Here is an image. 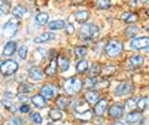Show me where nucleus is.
Instances as JSON below:
<instances>
[{
	"label": "nucleus",
	"mask_w": 149,
	"mask_h": 125,
	"mask_svg": "<svg viewBox=\"0 0 149 125\" xmlns=\"http://www.w3.org/2000/svg\"><path fill=\"white\" fill-rule=\"evenodd\" d=\"M98 27L93 24H85L80 30V39L85 41H90L98 36Z\"/></svg>",
	"instance_id": "nucleus-1"
},
{
	"label": "nucleus",
	"mask_w": 149,
	"mask_h": 125,
	"mask_svg": "<svg viewBox=\"0 0 149 125\" xmlns=\"http://www.w3.org/2000/svg\"><path fill=\"white\" fill-rule=\"evenodd\" d=\"M122 51H123V44L118 40H112L106 46V52L112 58L119 56L122 53Z\"/></svg>",
	"instance_id": "nucleus-2"
},
{
	"label": "nucleus",
	"mask_w": 149,
	"mask_h": 125,
	"mask_svg": "<svg viewBox=\"0 0 149 125\" xmlns=\"http://www.w3.org/2000/svg\"><path fill=\"white\" fill-rule=\"evenodd\" d=\"M83 83L78 78H70L65 82V90L67 94H77L82 89Z\"/></svg>",
	"instance_id": "nucleus-3"
},
{
	"label": "nucleus",
	"mask_w": 149,
	"mask_h": 125,
	"mask_svg": "<svg viewBox=\"0 0 149 125\" xmlns=\"http://www.w3.org/2000/svg\"><path fill=\"white\" fill-rule=\"evenodd\" d=\"M19 69V63L13 59H6L0 64V73L3 76H11Z\"/></svg>",
	"instance_id": "nucleus-4"
},
{
	"label": "nucleus",
	"mask_w": 149,
	"mask_h": 125,
	"mask_svg": "<svg viewBox=\"0 0 149 125\" xmlns=\"http://www.w3.org/2000/svg\"><path fill=\"white\" fill-rule=\"evenodd\" d=\"M19 25H20V22H19V20L15 19V17H13V19L6 21L3 26L4 35H5L6 37H13V36L15 35V32L17 31V29H19Z\"/></svg>",
	"instance_id": "nucleus-5"
},
{
	"label": "nucleus",
	"mask_w": 149,
	"mask_h": 125,
	"mask_svg": "<svg viewBox=\"0 0 149 125\" xmlns=\"http://www.w3.org/2000/svg\"><path fill=\"white\" fill-rule=\"evenodd\" d=\"M40 94L42 95L45 99H51L57 95V87L55 84H46L44 87H41Z\"/></svg>",
	"instance_id": "nucleus-6"
},
{
	"label": "nucleus",
	"mask_w": 149,
	"mask_h": 125,
	"mask_svg": "<svg viewBox=\"0 0 149 125\" xmlns=\"http://www.w3.org/2000/svg\"><path fill=\"white\" fill-rule=\"evenodd\" d=\"M149 39L148 37H137L130 41V48L132 50H143L148 48Z\"/></svg>",
	"instance_id": "nucleus-7"
},
{
	"label": "nucleus",
	"mask_w": 149,
	"mask_h": 125,
	"mask_svg": "<svg viewBox=\"0 0 149 125\" xmlns=\"http://www.w3.org/2000/svg\"><path fill=\"white\" fill-rule=\"evenodd\" d=\"M106 110H107V100L106 99H100L95 104V114L98 115V117H102V115H104Z\"/></svg>",
	"instance_id": "nucleus-8"
},
{
	"label": "nucleus",
	"mask_w": 149,
	"mask_h": 125,
	"mask_svg": "<svg viewBox=\"0 0 149 125\" xmlns=\"http://www.w3.org/2000/svg\"><path fill=\"white\" fill-rule=\"evenodd\" d=\"M29 77H30V79L31 81H34V82H39V81H41L42 78L45 77V73L41 71L40 68H36V67H34V68H31L30 69V72H29Z\"/></svg>",
	"instance_id": "nucleus-9"
},
{
	"label": "nucleus",
	"mask_w": 149,
	"mask_h": 125,
	"mask_svg": "<svg viewBox=\"0 0 149 125\" xmlns=\"http://www.w3.org/2000/svg\"><path fill=\"white\" fill-rule=\"evenodd\" d=\"M16 42L15 41H9V42L5 45V47H4V51H3V55L5 57H10L13 56L14 53H15L16 51Z\"/></svg>",
	"instance_id": "nucleus-10"
},
{
	"label": "nucleus",
	"mask_w": 149,
	"mask_h": 125,
	"mask_svg": "<svg viewBox=\"0 0 149 125\" xmlns=\"http://www.w3.org/2000/svg\"><path fill=\"white\" fill-rule=\"evenodd\" d=\"M108 113L112 118H116V119H119L120 117L123 115V106H120L119 104H113L109 108Z\"/></svg>",
	"instance_id": "nucleus-11"
},
{
	"label": "nucleus",
	"mask_w": 149,
	"mask_h": 125,
	"mask_svg": "<svg viewBox=\"0 0 149 125\" xmlns=\"http://www.w3.org/2000/svg\"><path fill=\"white\" fill-rule=\"evenodd\" d=\"M55 34L52 32H45V34H41L40 36H37L36 39H34V42L36 44H42V42H47V41H51L55 39Z\"/></svg>",
	"instance_id": "nucleus-12"
},
{
	"label": "nucleus",
	"mask_w": 149,
	"mask_h": 125,
	"mask_svg": "<svg viewBox=\"0 0 149 125\" xmlns=\"http://www.w3.org/2000/svg\"><path fill=\"white\" fill-rule=\"evenodd\" d=\"M120 19H122L123 21L128 22V24H133V22L138 21V15L134 12H129V11H125L123 12L122 15H120Z\"/></svg>",
	"instance_id": "nucleus-13"
},
{
	"label": "nucleus",
	"mask_w": 149,
	"mask_h": 125,
	"mask_svg": "<svg viewBox=\"0 0 149 125\" xmlns=\"http://www.w3.org/2000/svg\"><path fill=\"white\" fill-rule=\"evenodd\" d=\"M130 89H132V87H130V84H128V83H120V84L116 88V94H117L118 97L120 95H124V94H128Z\"/></svg>",
	"instance_id": "nucleus-14"
},
{
	"label": "nucleus",
	"mask_w": 149,
	"mask_h": 125,
	"mask_svg": "<svg viewBox=\"0 0 149 125\" xmlns=\"http://www.w3.org/2000/svg\"><path fill=\"white\" fill-rule=\"evenodd\" d=\"M31 102H32V104H34L35 106H37V108H45V106L47 105V103H46V99L41 94L34 95L31 98Z\"/></svg>",
	"instance_id": "nucleus-15"
},
{
	"label": "nucleus",
	"mask_w": 149,
	"mask_h": 125,
	"mask_svg": "<svg viewBox=\"0 0 149 125\" xmlns=\"http://www.w3.org/2000/svg\"><path fill=\"white\" fill-rule=\"evenodd\" d=\"M86 100L90 104H96L100 100V93L97 90H91L86 94Z\"/></svg>",
	"instance_id": "nucleus-16"
},
{
	"label": "nucleus",
	"mask_w": 149,
	"mask_h": 125,
	"mask_svg": "<svg viewBox=\"0 0 149 125\" xmlns=\"http://www.w3.org/2000/svg\"><path fill=\"white\" fill-rule=\"evenodd\" d=\"M144 63V57L143 56H133L129 58V67L130 68H137L142 66Z\"/></svg>",
	"instance_id": "nucleus-17"
},
{
	"label": "nucleus",
	"mask_w": 149,
	"mask_h": 125,
	"mask_svg": "<svg viewBox=\"0 0 149 125\" xmlns=\"http://www.w3.org/2000/svg\"><path fill=\"white\" fill-rule=\"evenodd\" d=\"M56 68H57V61H56V58H55V59H51L50 64H49V66L46 67V69H45V75L49 76V77L55 76Z\"/></svg>",
	"instance_id": "nucleus-18"
},
{
	"label": "nucleus",
	"mask_w": 149,
	"mask_h": 125,
	"mask_svg": "<svg viewBox=\"0 0 149 125\" xmlns=\"http://www.w3.org/2000/svg\"><path fill=\"white\" fill-rule=\"evenodd\" d=\"M90 17V12L85 11V10H81V11H77L74 14V19H76L77 22H81V24H85V22L88 20Z\"/></svg>",
	"instance_id": "nucleus-19"
},
{
	"label": "nucleus",
	"mask_w": 149,
	"mask_h": 125,
	"mask_svg": "<svg viewBox=\"0 0 149 125\" xmlns=\"http://www.w3.org/2000/svg\"><path fill=\"white\" fill-rule=\"evenodd\" d=\"M13 14H14V16H16V17H24L26 14H27V9L25 6L17 5V6L14 8Z\"/></svg>",
	"instance_id": "nucleus-20"
},
{
	"label": "nucleus",
	"mask_w": 149,
	"mask_h": 125,
	"mask_svg": "<svg viewBox=\"0 0 149 125\" xmlns=\"http://www.w3.org/2000/svg\"><path fill=\"white\" fill-rule=\"evenodd\" d=\"M66 26V22L63 20H55V21H51L49 24L50 30H61Z\"/></svg>",
	"instance_id": "nucleus-21"
},
{
	"label": "nucleus",
	"mask_w": 149,
	"mask_h": 125,
	"mask_svg": "<svg viewBox=\"0 0 149 125\" xmlns=\"http://www.w3.org/2000/svg\"><path fill=\"white\" fill-rule=\"evenodd\" d=\"M57 66H60V69H61L62 72H66L68 67H70V61L66 58V57H63V56H60L58 57V62H57Z\"/></svg>",
	"instance_id": "nucleus-22"
},
{
	"label": "nucleus",
	"mask_w": 149,
	"mask_h": 125,
	"mask_svg": "<svg viewBox=\"0 0 149 125\" xmlns=\"http://www.w3.org/2000/svg\"><path fill=\"white\" fill-rule=\"evenodd\" d=\"M56 105L58 109H66L68 105V98H66L65 95H61L56 99Z\"/></svg>",
	"instance_id": "nucleus-23"
},
{
	"label": "nucleus",
	"mask_w": 149,
	"mask_h": 125,
	"mask_svg": "<svg viewBox=\"0 0 149 125\" xmlns=\"http://www.w3.org/2000/svg\"><path fill=\"white\" fill-rule=\"evenodd\" d=\"M102 71V67L100 66L98 63H93L91 68H90V77H97L100 76V73Z\"/></svg>",
	"instance_id": "nucleus-24"
},
{
	"label": "nucleus",
	"mask_w": 149,
	"mask_h": 125,
	"mask_svg": "<svg viewBox=\"0 0 149 125\" xmlns=\"http://www.w3.org/2000/svg\"><path fill=\"white\" fill-rule=\"evenodd\" d=\"M87 69H88V62L86 59H82V61H80L77 63V66H76L77 73H85Z\"/></svg>",
	"instance_id": "nucleus-25"
},
{
	"label": "nucleus",
	"mask_w": 149,
	"mask_h": 125,
	"mask_svg": "<svg viewBox=\"0 0 149 125\" xmlns=\"http://www.w3.org/2000/svg\"><path fill=\"white\" fill-rule=\"evenodd\" d=\"M47 21H49V14H46V12H40L36 16V22L39 25H45V24H47Z\"/></svg>",
	"instance_id": "nucleus-26"
},
{
	"label": "nucleus",
	"mask_w": 149,
	"mask_h": 125,
	"mask_svg": "<svg viewBox=\"0 0 149 125\" xmlns=\"http://www.w3.org/2000/svg\"><path fill=\"white\" fill-rule=\"evenodd\" d=\"M139 119H141V113H138V112H132L127 115V122L130 124L137 123Z\"/></svg>",
	"instance_id": "nucleus-27"
},
{
	"label": "nucleus",
	"mask_w": 149,
	"mask_h": 125,
	"mask_svg": "<svg viewBox=\"0 0 149 125\" xmlns=\"http://www.w3.org/2000/svg\"><path fill=\"white\" fill-rule=\"evenodd\" d=\"M49 114H50V118L52 120H55V122L62 119V113L60 112V109H51Z\"/></svg>",
	"instance_id": "nucleus-28"
},
{
	"label": "nucleus",
	"mask_w": 149,
	"mask_h": 125,
	"mask_svg": "<svg viewBox=\"0 0 149 125\" xmlns=\"http://www.w3.org/2000/svg\"><path fill=\"white\" fill-rule=\"evenodd\" d=\"M147 104H148V98H141L136 103V106L139 112H144L147 109Z\"/></svg>",
	"instance_id": "nucleus-29"
},
{
	"label": "nucleus",
	"mask_w": 149,
	"mask_h": 125,
	"mask_svg": "<svg viewBox=\"0 0 149 125\" xmlns=\"http://www.w3.org/2000/svg\"><path fill=\"white\" fill-rule=\"evenodd\" d=\"M137 32H138V27L137 26H128L127 29L124 30V35L127 36V37H133Z\"/></svg>",
	"instance_id": "nucleus-30"
},
{
	"label": "nucleus",
	"mask_w": 149,
	"mask_h": 125,
	"mask_svg": "<svg viewBox=\"0 0 149 125\" xmlns=\"http://www.w3.org/2000/svg\"><path fill=\"white\" fill-rule=\"evenodd\" d=\"M34 90V86L29 84V83H22V84H20V87H19V92L20 93H27V92H32Z\"/></svg>",
	"instance_id": "nucleus-31"
},
{
	"label": "nucleus",
	"mask_w": 149,
	"mask_h": 125,
	"mask_svg": "<svg viewBox=\"0 0 149 125\" xmlns=\"http://www.w3.org/2000/svg\"><path fill=\"white\" fill-rule=\"evenodd\" d=\"M96 5L98 9H109L111 3L109 0H96Z\"/></svg>",
	"instance_id": "nucleus-32"
},
{
	"label": "nucleus",
	"mask_w": 149,
	"mask_h": 125,
	"mask_svg": "<svg viewBox=\"0 0 149 125\" xmlns=\"http://www.w3.org/2000/svg\"><path fill=\"white\" fill-rule=\"evenodd\" d=\"M86 53H87V48L86 47H77V48H74V55H76L77 57H83Z\"/></svg>",
	"instance_id": "nucleus-33"
},
{
	"label": "nucleus",
	"mask_w": 149,
	"mask_h": 125,
	"mask_svg": "<svg viewBox=\"0 0 149 125\" xmlns=\"http://www.w3.org/2000/svg\"><path fill=\"white\" fill-rule=\"evenodd\" d=\"M30 118H31L32 122L36 123V124H41V123H42V118H41V115L39 113H32L30 115Z\"/></svg>",
	"instance_id": "nucleus-34"
},
{
	"label": "nucleus",
	"mask_w": 149,
	"mask_h": 125,
	"mask_svg": "<svg viewBox=\"0 0 149 125\" xmlns=\"http://www.w3.org/2000/svg\"><path fill=\"white\" fill-rule=\"evenodd\" d=\"M88 109H90V106H88L86 103H85V104H80V105H77L76 108H74V110H76V113H81V112H88Z\"/></svg>",
	"instance_id": "nucleus-35"
},
{
	"label": "nucleus",
	"mask_w": 149,
	"mask_h": 125,
	"mask_svg": "<svg viewBox=\"0 0 149 125\" xmlns=\"http://www.w3.org/2000/svg\"><path fill=\"white\" fill-rule=\"evenodd\" d=\"M26 55H27V47L26 46H22V47L19 50V57H20L21 59H25Z\"/></svg>",
	"instance_id": "nucleus-36"
},
{
	"label": "nucleus",
	"mask_w": 149,
	"mask_h": 125,
	"mask_svg": "<svg viewBox=\"0 0 149 125\" xmlns=\"http://www.w3.org/2000/svg\"><path fill=\"white\" fill-rule=\"evenodd\" d=\"M9 11H10V8H9V4L5 3V4H0V12L1 14H9Z\"/></svg>",
	"instance_id": "nucleus-37"
},
{
	"label": "nucleus",
	"mask_w": 149,
	"mask_h": 125,
	"mask_svg": "<svg viewBox=\"0 0 149 125\" xmlns=\"http://www.w3.org/2000/svg\"><path fill=\"white\" fill-rule=\"evenodd\" d=\"M9 125H22V120L17 117H14L10 119V122H9Z\"/></svg>",
	"instance_id": "nucleus-38"
},
{
	"label": "nucleus",
	"mask_w": 149,
	"mask_h": 125,
	"mask_svg": "<svg viewBox=\"0 0 149 125\" xmlns=\"http://www.w3.org/2000/svg\"><path fill=\"white\" fill-rule=\"evenodd\" d=\"M65 27H66V31H67L68 35H72L73 32H74V26L72 24H68V25H66Z\"/></svg>",
	"instance_id": "nucleus-39"
},
{
	"label": "nucleus",
	"mask_w": 149,
	"mask_h": 125,
	"mask_svg": "<svg viewBox=\"0 0 149 125\" xmlns=\"http://www.w3.org/2000/svg\"><path fill=\"white\" fill-rule=\"evenodd\" d=\"M134 106H136V99H129V100L127 102V108L133 109Z\"/></svg>",
	"instance_id": "nucleus-40"
},
{
	"label": "nucleus",
	"mask_w": 149,
	"mask_h": 125,
	"mask_svg": "<svg viewBox=\"0 0 149 125\" xmlns=\"http://www.w3.org/2000/svg\"><path fill=\"white\" fill-rule=\"evenodd\" d=\"M3 104H4V106H6L8 109H10V110H15V108H14L13 104H11L9 100H4V102H3Z\"/></svg>",
	"instance_id": "nucleus-41"
},
{
	"label": "nucleus",
	"mask_w": 149,
	"mask_h": 125,
	"mask_svg": "<svg viewBox=\"0 0 149 125\" xmlns=\"http://www.w3.org/2000/svg\"><path fill=\"white\" fill-rule=\"evenodd\" d=\"M20 112H21V113H29V112H30V106L26 105V104H22L21 108H20Z\"/></svg>",
	"instance_id": "nucleus-42"
},
{
	"label": "nucleus",
	"mask_w": 149,
	"mask_h": 125,
	"mask_svg": "<svg viewBox=\"0 0 149 125\" xmlns=\"http://www.w3.org/2000/svg\"><path fill=\"white\" fill-rule=\"evenodd\" d=\"M19 99H20L21 102H24V100L26 102V100H27V97H26V95H24L22 93H20V94H19Z\"/></svg>",
	"instance_id": "nucleus-43"
},
{
	"label": "nucleus",
	"mask_w": 149,
	"mask_h": 125,
	"mask_svg": "<svg viewBox=\"0 0 149 125\" xmlns=\"http://www.w3.org/2000/svg\"><path fill=\"white\" fill-rule=\"evenodd\" d=\"M85 0H72V3L73 4H81V3H83Z\"/></svg>",
	"instance_id": "nucleus-44"
},
{
	"label": "nucleus",
	"mask_w": 149,
	"mask_h": 125,
	"mask_svg": "<svg viewBox=\"0 0 149 125\" xmlns=\"http://www.w3.org/2000/svg\"><path fill=\"white\" fill-rule=\"evenodd\" d=\"M113 125H124V124H120V123H117V124H113Z\"/></svg>",
	"instance_id": "nucleus-45"
},
{
	"label": "nucleus",
	"mask_w": 149,
	"mask_h": 125,
	"mask_svg": "<svg viewBox=\"0 0 149 125\" xmlns=\"http://www.w3.org/2000/svg\"><path fill=\"white\" fill-rule=\"evenodd\" d=\"M30 1H31V0H30Z\"/></svg>",
	"instance_id": "nucleus-46"
}]
</instances>
